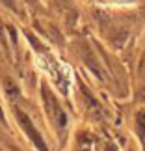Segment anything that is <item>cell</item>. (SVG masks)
Returning a JSON list of instances; mask_svg holds the SVG:
<instances>
[{"mask_svg":"<svg viewBox=\"0 0 145 151\" xmlns=\"http://www.w3.org/2000/svg\"><path fill=\"white\" fill-rule=\"evenodd\" d=\"M41 93H43V101H45V106H47V116H49L50 123L54 125L56 129H63V127H65V114L61 112V108H60V104H58L54 93H52L45 84L41 88Z\"/></svg>","mask_w":145,"mask_h":151,"instance_id":"6da1fadb","label":"cell"},{"mask_svg":"<svg viewBox=\"0 0 145 151\" xmlns=\"http://www.w3.org/2000/svg\"><path fill=\"white\" fill-rule=\"evenodd\" d=\"M15 118H17V121L21 123V127H22V131L28 134V138L36 144V147L39 149V151H49V147H47V144H45V140H43V136L39 134V131L34 127V123H32V119L28 118V116L22 112L21 108H15Z\"/></svg>","mask_w":145,"mask_h":151,"instance_id":"7a4b0ae2","label":"cell"}]
</instances>
